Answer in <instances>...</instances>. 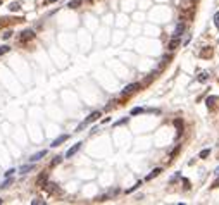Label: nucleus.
I'll return each instance as SVG.
<instances>
[{
  "mask_svg": "<svg viewBox=\"0 0 219 205\" xmlns=\"http://www.w3.org/2000/svg\"><path fill=\"white\" fill-rule=\"evenodd\" d=\"M98 117H100V112H98V110L92 112V114H90V116L86 117V119H85V121H83V123H81V124H79V126H78V129H76V131H81V129H83V128H85V126H88L90 123H93V121H97V119H98Z\"/></svg>",
  "mask_w": 219,
  "mask_h": 205,
  "instance_id": "obj_1",
  "label": "nucleus"
},
{
  "mask_svg": "<svg viewBox=\"0 0 219 205\" xmlns=\"http://www.w3.org/2000/svg\"><path fill=\"white\" fill-rule=\"evenodd\" d=\"M183 33H185V22H178V24H176V28H174V33H173V36L179 38Z\"/></svg>",
  "mask_w": 219,
  "mask_h": 205,
  "instance_id": "obj_2",
  "label": "nucleus"
},
{
  "mask_svg": "<svg viewBox=\"0 0 219 205\" xmlns=\"http://www.w3.org/2000/svg\"><path fill=\"white\" fill-rule=\"evenodd\" d=\"M79 148H81V143H76L74 147H71V148L66 152V159H71V157L74 155L76 152H79Z\"/></svg>",
  "mask_w": 219,
  "mask_h": 205,
  "instance_id": "obj_3",
  "label": "nucleus"
},
{
  "mask_svg": "<svg viewBox=\"0 0 219 205\" xmlns=\"http://www.w3.org/2000/svg\"><path fill=\"white\" fill-rule=\"evenodd\" d=\"M138 88H140V85H138V83H133V85H128L126 88L123 90V95H130V93H133V91H136Z\"/></svg>",
  "mask_w": 219,
  "mask_h": 205,
  "instance_id": "obj_4",
  "label": "nucleus"
},
{
  "mask_svg": "<svg viewBox=\"0 0 219 205\" xmlns=\"http://www.w3.org/2000/svg\"><path fill=\"white\" fill-rule=\"evenodd\" d=\"M33 38H35V33L31 30L22 31V35H21V41H28V40H33Z\"/></svg>",
  "mask_w": 219,
  "mask_h": 205,
  "instance_id": "obj_5",
  "label": "nucleus"
},
{
  "mask_svg": "<svg viewBox=\"0 0 219 205\" xmlns=\"http://www.w3.org/2000/svg\"><path fill=\"white\" fill-rule=\"evenodd\" d=\"M67 138H69V134H60L59 138H55V140H54V142H52V145H50V147H59L60 143H64Z\"/></svg>",
  "mask_w": 219,
  "mask_h": 205,
  "instance_id": "obj_6",
  "label": "nucleus"
},
{
  "mask_svg": "<svg viewBox=\"0 0 219 205\" xmlns=\"http://www.w3.org/2000/svg\"><path fill=\"white\" fill-rule=\"evenodd\" d=\"M45 155H47V150H40L38 153H35V155L30 157V162H36V161H40L41 157H45Z\"/></svg>",
  "mask_w": 219,
  "mask_h": 205,
  "instance_id": "obj_7",
  "label": "nucleus"
},
{
  "mask_svg": "<svg viewBox=\"0 0 219 205\" xmlns=\"http://www.w3.org/2000/svg\"><path fill=\"white\" fill-rule=\"evenodd\" d=\"M160 172H162V169H159V167H157V169H154V171H152V172H150V174H149V176H147V178H145V181H150V179H154V178H157V176H159V174H160Z\"/></svg>",
  "mask_w": 219,
  "mask_h": 205,
  "instance_id": "obj_8",
  "label": "nucleus"
},
{
  "mask_svg": "<svg viewBox=\"0 0 219 205\" xmlns=\"http://www.w3.org/2000/svg\"><path fill=\"white\" fill-rule=\"evenodd\" d=\"M174 126H176V129H178V136H181V134H183V121L181 119H176L174 121Z\"/></svg>",
  "mask_w": 219,
  "mask_h": 205,
  "instance_id": "obj_9",
  "label": "nucleus"
},
{
  "mask_svg": "<svg viewBox=\"0 0 219 205\" xmlns=\"http://www.w3.org/2000/svg\"><path fill=\"white\" fill-rule=\"evenodd\" d=\"M178 45H179V38H176V36H174V40H171V41H169L167 49H169V50H174L176 47H178Z\"/></svg>",
  "mask_w": 219,
  "mask_h": 205,
  "instance_id": "obj_10",
  "label": "nucleus"
},
{
  "mask_svg": "<svg viewBox=\"0 0 219 205\" xmlns=\"http://www.w3.org/2000/svg\"><path fill=\"white\" fill-rule=\"evenodd\" d=\"M33 169H35V165H33V164H30V165H22V167H21V174H26V172L33 171Z\"/></svg>",
  "mask_w": 219,
  "mask_h": 205,
  "instance_id": "obj_11",
  "label": "nucleus"
},
{
  "mask_svg": "<svg viewBox=\"0 0 219 205\" xmlns=\"http://www.w3.org/2000/svg\"><path fill=\"white\" fill-rule=\"evenodd\" d=\"M81 5V0H71L69 4H67V7H71V9H76V7H79Z\"/></svg>",
  "mask_w": 219,
  "mask_h": 205,
  "instance_id": "obj_12",
  "label": "nucleus"
},
{
  "mask_svg": "<svg viewBox=\"0 0 219 205\" xmlns=\"http://www.w3.org/2000/svg\"><path fill=\"white\" fill-rule=\"evenodd\" d=\"M141 112H145V110H143V109H140V107H136V109L131 110V116H138V114H141Z\"/></svg>",
  "mask_w": 219,
  "mask_h": 205,
  "instance_id": "obj_13",
  "label": "nucleus"
},
{
  "mask_svg": "<svg viewBox=\"0 0 219 205\" xmlns=\"http://www.w3.org/2000/svg\"><path fill=\"white\" fill-rule=\"evenodd\" d=\"M47 191H48V193L55 191V184H54V183H48V184H47Z\"/></svg>",
  "mask_w": 219,
  "mask_h": 205,
  "instance_id": "obj_14",
  "label": "nucleus"
},
{
  "mask_svg": "<svg viewBox=\"0 0 219 205\" xmlns=\"http://www.w3.org/2000/svg\"><path fill=\"white\" fill-rule=\"evenodd\" d=\"M197 79H198V81H200V83H202V81H205V79H207V72H200Z\"/></svg>",
  "mask_w": 219,
  "mask_h": 205,
  "instance_id": "obj_15",
  "label": "nucleus"
},
{
  "mask_svg": "<svg viewBox=\"0 0 219 205\" xmlns=\"http://www.w3.org/2000/svg\"><path fill=\"white\" fill-rule=\"evenodd\" d=\"M45 179H47V174L43 172V174H40V178H38L36 183H38V184H41V183H45Z\"/></svg>",
  "mask_w": 219,
  "mask_h": 205,
  "instance_id": "obj_16",
  "label": "nucleus"
},
{
  "mask_svg": "<svg viewBox=\"0 0 219 205\" xmlns=\"http://www.w3.org/2000/svg\"><path fill=\"white\" fill-rule=\"evenodd\" d=\"M9 50H11V49H9L7 45H4V47H0V55H4V54H7Z\"/></svg>",
  "mask_w": 219,
  "mask_h": 205,
  "instance_id": "obj_17",
  "label": "nucleus"
},
{
  "mask_svg": "<svg viewBox=\"0 0 219 205\" xmlns=\"http://www.w3.org/2000/svg\"><path fill=\"white\" fill-rule=\"evenodd\" d=\"M214 102H216V97H209L207 98V107H212V105H214Z\"/></svg>",
  "mask_w": 219,
  "mask_h": 205,
  "instance_id": "obj_18",
  "label": "nucleus"
},
{
  "mask_svg": "<svg viewBox=\"0 0 219 205\" xmlns=\"http://www.w3.org/2000/svg\"><path fill=\"white\" fill-rule=\"evenodd\" d=\"M60 161H62V157H55V159H54V161H52V164H50V165H52V167H54V165L60 164Z\"/></svg>",
  "mask_w": 219,
  "mask_h": 205,
  "instance_id": "obj_19",
  "label": "nucleus"
},
{
  "mask_svg": "<svg viewBox=\"0 0 219 205\" xmlns=\"http://www.w3.org/2000/svg\"><path fill=\"white\" fill-rule=\"evenodd\" d=\"M214 24H216V28L219 30V12H216V16H214Z\"/></svg>",
  "mask_w": 219,
  "mask_h": 205,
  "instance_id": "obj_20",
  "label": "nucleus"
},
{
  "mask_svg": "<svg viewBox=\"0 0 219 205\" xmlns=\"http://www.w3.org/2000/svg\"><path fill=\"white\" fill-rule=\"evenodd\" d=\"M19 7H21V5L16 2V4H11V7H9V9H11V11H19Z\"/></svg>",
  "mask_w": 219,
  "mask_h": 205,
  "instance_id": "obj_21",
  "label": "nucleus"
},
{
  "mask_svg": "<svg viewBox=\"0 0 219 205\" xmlns=\"http://www.w3.org/2000/svg\"><path fill=\"white\" fill-rule=\"evenodd\" d=\"M209 153H211V150H204V152H200V159H205V157H209Z\"/></svg>",
  "mask_w": 219,
  "mask_h": 205,
  "instance_id": "obj_22",
  "label": "nucleus"
},
{
  "mask_svg": "<svg viewBox=\"0 0 219 205\" xmlns=\"http://www.w3.org/2000/svg\"><path fill=\"white\" fill-rule=\"evenodd\" d=\"M31 203H33V205H43L45 202H43V200H40V198H38V200H33V202H31Z\"/></svg>",
  "mask_w": 219,
  "mask_h": 205,
  "instance_id": "obj_23",
  "label": "nucleus"
},
{
  "mask_svg": "<svg viewBox=\"0 0 219 205\" xmlns=\"http://www.w3.org/2000/svg\"><path fill=\"white\" fill-rule=\"evenodd\" d=\"M11 183H12V179H7L5 183H2V186H0V188H7V186H9V184H11Z\"/></svg>",
  "mask_w": 219,
  "mask_h": 205,
  "instance_id": "obj_24",
  "label": "nucleus"
},
{
  "mask_svg": "<svg viewBox=\"0 0 219 205\" xmlns=\"http://www.w3.org/2000/svg\"><path fill=\"white\" fill-rule=\"evenodd\" d=\"M128 119H123V121H117V123H114V126H119V124H126Z\"/></svg>",
  "mask_w": 219,
  "mask_h": 205,
  "instance_id": "obj_25",
  "label": "nucleus"
},
{
  "mask_svg": "<svg viewBox=\"0 0 219 205\" xmlns=\"http://www.w3.org/2000/svg\"><path fill=\"white\" fill-rule=\"evenodd\" d=\"M12 172H16V171H14V169H9V171H7V172H5V176H7V178H9V176H11V174H12Z\"/></svg>",
  "mask_w": 219,
  "mask_h": 205,
  "instance_id": "obj_26",
  "label": "nucleus"
},
{
  "mask_svg": "<svg viewBox=\"0 0 219 205\" xmlns=\"http://www.w3.org/2000/svg\"><path fill=\"white\" fill-rule=\"evenodd\" d=\"M216 186H219V179H217V181H214V188Z\"/></svg>",
  "mask_w": 219,
  "mask_h": 205,
  "instance_id": "obj_27",
  "label": "nucleus"
},
{
  "mask_svg": "<svg viewBox=\"0 0 219 205\" xmlns=\"http://www.w3.org/2000/svg\"><path fill=\"white\" fill-rule=\"evenodd\" d=\"M50 2H57V0H50Z\"/></svg>",
  "mask_w": 219,
  "mask_h": 205,
  "instance_id": "obj_28",
  "label": "nucleus"
},
{
  "mask_svg": "<svg viewBox=\"0 0 219 205\" xmlns=\"http://www.w3.org/2000/svg\"><path fill=\"white\" fill-rule=\"evenodd\" d=\"M0 203H2V198H0Z\"/></svg>",
  "mask_w": 219,
  "mask_h": 205,
  "instance_id": "obj_29",
  "label": "nucleus"
}]
</instances>
